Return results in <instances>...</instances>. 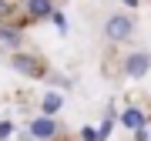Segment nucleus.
<instances>
[{"instance_id": "3", "label": "nucleus", "mask_w": 151, "mask_h": 141, "mask_svg": "<svg viewBox=\"0 0 151 141\" xmlns=\"http://www.w3.org/2000/svg\"><path fill=\"white\" fill-rule=\"evenodd\" d=\"M148 70H151V54H148V50L128 54V60H124V74H128V77H145Z\"/></svg>"}, {"instance_id": "5", "label": "nucleus", "mask_w": 151, "mask_h": 141, "mask_svg": "<svg viewBox=\"0 0 151 141\" xmlns=\"http://www.w3.org/2000/svg\"><path fill=\"white\" fill-rule=\"evenodd\" d=\"M121 124H124V128H131V131H138L141 124H145V114H141L138 108H128V111L121 114Z\"/></svg>"}, {"instance_id": "4", "label": "nucleus", "mask_w": 151, "mask_h": 141, "mask_svg": "<svg viewBox=\"0 0 151 141\" xmlns=\"http://www.w3.org/2000/svg\"><path fill=\"white\" fill-rule=\"evenodd\" d=\"M30 135H34V138H54V135H57V121L44 114V118H37V121L30 124Z\"/></svg>"}, {"instance_id": "6", "label": "nucleus", "mask_w": 151, "mask_h": 141, "mask_svg": "<svg viewBox=\"0 0 151 141\" xmlns=\"http://www.w3.org/2000/svg\"><path fill=\"white\" fill-rule=\"evenodd\" d=\"M27 10H30L34 17H50L54 7H50V0H27Z\"/></svg>"}, {"instance_id": "8", "label": "nucleus", "mask_w": 151, "mask_h": 141, "mask_svg": "<svg viewBox=\"0 0 151 141\" xmlns=\"http://www.w3.org/2000/svg\"><path fill=\"white\" fill-rule=\"evenodd\" d=\"M138 141H151V118H145V124L138 128Z\"/></svg>"}, {"instance_id": "10", "label": "nucleus", "mask_w": 151, "mask_h": 141, "mask_svg": "<svg viewBox=\"0 0 151 141\" xmlns=\"http://www.w3.org/2000/svg\"><path fill=\"white\" fill-rule=\"evenodd\" d=\"M84 141H101V131H94V128H84Z\"/></svg>"}, {"instance_id": "12", "label": "nucleus", "mask_w": 151, "mask_h": 141, "mask_svg": "<svg viewBox=\"0 0 151 141\" xmlns=\"http://www.w3.org/2000/svg\"><path fill=\"white\" fill-rule=\"evenodd\" d=\"M124 4H138V0H124Z\"/></svg>"}, {"instance_id": "1", "label": "nucleus", "mask_w": 151, "mask_h": 141, "mask_svg": "<svg viewBox=\"0 0 151 141\" xmlns=\"http://www.w3.org/2000/svg\"><path fill=\"white\" fill-rule=\"evenodd\" d=\"M131 30H134V20H131L128 14H111L108 24H104V37H108L111 44H121L131 37Z\"/></svg>"}, {"instance_id": "7", "label": "nucleus", "mask_w": 151, "mask_h": 141, "mask_svg": "<svg viewBox=\"0 0 151 141\" xmlns=\"http://www.w3.org/2000/svg\"><path fill=\"white\" fill-rule=\"evenodd\" d=\"M60 104H64V98H60V94H47V98H44V111H47V118L60 108Z\"/></svg>"}, {"instance_id": "2", "label": "nucleus", "mask_w": 151, "mask_h": 141, "mask_svg": "<svg viewBox=\"0 0 151 141\" xmlns=\"http://www.w3.org/2000/svg\"><path fill=\"white\" fill-rule=\"evenodd\" d=\"M10 64H14V70H20V74H27V77H44V74H47L44 60L30 57V54H14V57H10Z\"/></svg>"}, {"instance_id": "9", "label": "nucleus", "mask_w": 151, "mask_h": 141, "mask_svg": "<svg viewBox=\"0 0 151 141\" xmlns=\"http://www.w3.org/2000/svg\"><path fill=\"white\" fill-rule=\"evenodd\" d=\"M0 37H4L7 44H17V40H20V34H17V30H10V27H0Z\"/></svg>"}, {"instance_id": "11", "label": "nucleus", "mask_w": 151, "mask_h": 141, "mask_svg": "<svg viewBox=\"0 0 151 141\" xmlns=\"http://www.w3.org/2000/svg\"><path fill=\"white\" fill-rule=\"evenodd\" d=\"M10 135V124H0V138H7Z\"/></svg>"}]
</instances>
